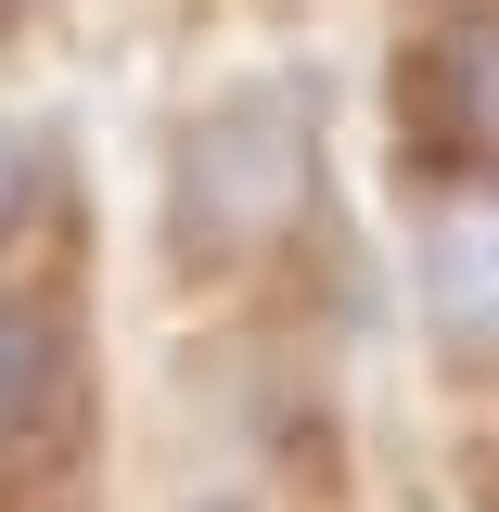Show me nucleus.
Segmentation results:
<instances>
[{
    "mask_svg": "<svg viewBox=\"0 0 499 512\" xmlns=\"http://www.w3.org/2000/svg\"><path fill=\"white\" fill-rule=\"evenodd\" d=\"M308 205V103L295 90H231L180 141V244L192 256H269Z\"/></svg>",
    "mask_w": 499,
    "mask_h": 512,
    "instance_id": "f257e3e1",
    "label": "nucleus"
},
{
    "mask_svg": "<svg viewBox=\"0 0 499 512\" xmlns=\"http://www.w3.org/2000/svg\"><path fill=\"white\" fill-rule=\"evenodd\" d=\"M52 205H64V167H52V141L13 116V128H0V282H13V244L52 231Z\"/></svg>",
    "mask_w": 499,
    "mask_h": 512,
    "instance_id": "39448f33",
    "label": "nucleus"
},
{
    "mask_svg": "<svg viewBox=\"0 0 499 512\" xmlns=\"http://www.w3.org/2000/svg\"><path fill=\"white\" fill-rule=\"evenodd\" d=\"M64 423H77V333H64L52 295L0 282V474L39 461Z\"/></svg>",
    "mask_w": 499,
    "mask_h": 512,
    "instance_id": "20e7f679",
    "label": "nucleus"
},
{
    "mask_svg": "<svg viewBox=\"0 0 499 512\" xmlns=\"http://www.w3.org/2000/svg\"><path fill=\"white\" fill-rule=\"evenodd\" d=\"M192 512H244V500H192Z\"/></svg>",
    "mask_w": 499,
    "mask_h": 512,
    "instance_id": "423d86ee",
    "label": "nucleus"
},
{
    "mask_svg": "<svg viewBox=\"0 0 499 512\" xmlns=\"http://www.w3.org/2000/svg\"><path fill=\"white\" fill-rule=\"evenodd\" d=\"M410 295L448 372H499V180H436L410 218Z\"/></svg>",
    "mask_w": 499,
    "mask_h": 512,
    "instance_id": "7ed1b4c3",
    "label": "nucleus"
},
{
    "mask_svg": "<svg viewBox=\"0 0 499 512\" xmlns=\"http://www.w3.org/2000/svg\"><path fill=\"white\" fill-rule=\"evenodd\" d=\"M423 154L436 180H499V0H461L448 26L410 39L397 64V167Z\"/></svg>",
    "mask_w": 499,
    "mask_h": 512,
    "instance_id": "f03ea898",
    "label": "nucleus"
}]
</instances>
